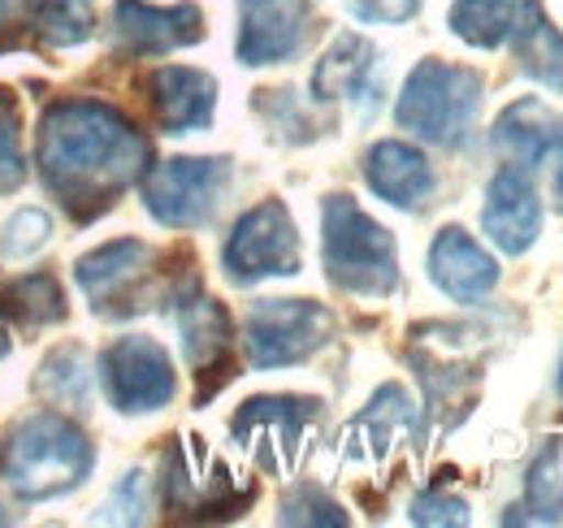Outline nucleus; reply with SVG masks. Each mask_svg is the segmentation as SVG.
<instances>
[{
    "mask_svg": "<svg viewBox=\"0 0 563 528\" xmlns=\"http://www.w3.org/2000/svg\"><path fill=\"white\" fill-rule=\"evenodd\" d=\"M143 165L147 139L100 100H57L40 122L44 183L78 221L113 208V199L140 178Z\"/></svg>",
    "mask_w": 563,
    "mask_h": 528,
    "instance_id": "nucleus-1",
    "label": "nucleus"
},
{
    "mask_svg": "<svg viewBox=\"0 0 563 528\" xmlns=\"http://www.w3.org/2000/svg\"><path fill=\"white\" fill-rule=\"evenodd\" d=\"M91 460H96L91 442L78 425L57 411H40L9 429L0 468L18 498L40 503V498H62L74 485H82Z\"/></svg>",
    "mask_w": 563,
    "mask_h": 528,
    "instance_id": "nucleus-2",
    "label": "nucleus"
},
{
    "mask_svg": "<svg viewBox=\"0 0 563 528\" xmlns=\"http://www.w3.org/2000/svg\"><path fill=\"white\" fill-rule=\"evenodd\" d=\"M321 256L325 277L364 299H386L399 286V252L386 226H377L352 196H330L321 204Z\"/></svg>",
    "mask_w": 563,
    "mask_h": 528,
    "instance_id": "nucleus-3",
    "label": "nucleus"
},
{
    "mask_svg": "<svg viewBox=\"0 0 563 528\" xmlns=\"http://www.w3.org/2000/svg\"><path fill=\"white\" fill-rule=\"evenodd\" d=\"M477 109H482V74L429 57L408 74L395 118L404 131H412L424 143L460 147L477 122Z\"/></svg>",
    "mask_w": 563,
    "mask_h": 528,
    "instance_id": "nucleus-4",
    "label": "nucleus"
},
{
    "mask_svg": "<svg viewBox=\"0 0 563 528\" xmlns=\"http://www.w3.org/2000/svg\"><path fill=\"white\" fill-rule=\"evenodd\" d=\"M330 333H334V317L317 299H261L243 321L247 360L256 369L299 364L312 351H321Z\"/></svg>",
    "mask_w": 563,
    "mask_h": 528,
    "instance_id": "nucleus-5",
    "label": "nucleus"
},
{
    "mask_svg": "<svg viewBox=\"0 0 563 528\" xmlns=\"http://www.w3.org/2000/svg\"><path fill=\"white\" fill-rule=\"evenodd\" d=\"M205 460L209 451L200 447V438H178L165 451V512L178 520H230L243 516V507L252 503V490H234L230 468L212 460L209 476H205Z\"/></svg>",
    "mask_w": 563,
    "mask_h": 528,
    "instance_id": "nucleus-6",
    "label": "nucleus"
},
{
    "mask_svg": "<svg viewBox=\"0 0 563 528\" xmlns=\"http://www.w3.org/2000/svg\"><path fill=\"white\" fill-rule=\"evenodd\" d=\"M321 403L317 398H295V395H265V398H247L230 429H234V442L256 460L261 472L269 476H286L295 472L299 451H303V433L308 425L317 420Z\"/></svg>",
    "mask_w": 563,
    "mask_h": 528,
    "instance_id": "nucleus-7",
    "label": "nucleus"
},
{
    "mask_svg": "<svg viewBox=\"0 0 563 528\" xmlns=\"http://www.w3.org/2000/svg\"><path fill=\"white\" fill-rule=\"evenodd\" d=\"M225 187H230V161L225 156H178V161H165L147 174L143 204L161 226L191 230V226L209 221Z\"/></svg>",
    "mask_w": 563,
    "mask_h": 528,
    "instance_id": "nucleus-8",
    "label": "nucleus"
},
{
    "mask_svg": "<svg viewBox=\"0 0 563 528\" xmlns=\"http://www.w3.org/2000/svg\"><path fill=\"white\" fill-rule=\"evenodd\" d=\"M225 273L234 282H261V277H290L299 273V230L282 199H265L252 212L239 217V226L225 239Z\"/></svg>",
    "mask_w": 563,
    "mask_h": 528,
    "instance_id": "nucleus-9",
    "label": "nucleus"
},
{
    "mask_svg": "<svg viewBox=\"0 0 563 528\" xmlns=\"http://www.w3.org/2000/svg\"><path fill=\"white\" fill-rule=\"evenodd\" d=\"M152 261L156 252L140 243V239H118V243H104L96 252H87L74 277L82 286V295L91 299L96 312L104 317H131L147 308V282H152Z\"/></svg>",
    "mask_w": 563,
    "mask_h": 528,
    "instance_id": "nucleus-10",
    "label": "nucleus"
},
{
    "mask_svg": "<svg viewBox=\"0 0 563 528\" xmlns=\"http://www.w3.org/2000/svg\"><path fill=\"white\" fill-rule=\"evenodd\" d=\"M100 373H104V391L113 398L118 411H156L165 407L178 382H174V364L165 355L161 342L152 338H118L104 360H100Z\"/></svg>",
    "mask_w": 563,
    "mask_h": 528,
    "instance_id": "nucleus-11",
    "label": "nucleus"
},
{
    "mask_svg": "<svg viewBox=\"0 0 563 528\" xmlns=\"http://www.w3.org/2000/svg\"><path fill=\"white\" fill-rule=\"evenodd\" d=\"M113 26H118V44L135 57H161V53H174V48L205 40V13L196 4L156 9L147 0H118Z\"/></svg>",
    "mask_w": 563,
    "mask_h": 528,
    "instance_id": "nucleus-12",
    "label": "nucleus"
},
{
    "mask_svg": "<svg viewBox=\"0 0 563 528\" xmlns=\"http://www.w3.org/2000/svg\"><path fill=\"white\" fill-rule=\"evenodd\" d=\"M482 226H486V234L507 256H525L538 243V234H542V204H538V191H533L529 174H520L516 165L494 174L490 191H486V208H482Z\"/></svg>",
    "mask_w": 563,
    "mask_h": 528,
    "instance_id": "nucleus-13",
    "label": "nucleus"
},
{
    "mask_svg": "<svg viewBox=\"0 0 563 528\" xmlns=\"http://www.w3.org/2000/svg\"><path fill=\"white\" fill-rule=\"evenodd\" d=\"M303 31H308V0H243L239 62L278 66L299 53Z\"/></svg>",
    "mask_w": 563,
    "mask_h": 528,
    "instance_id": "nucleus-14",
    "label": "nucleus"
},
{
    "mask_svg": "<svg viewBox=\"0 0 563 528\" xmlns=\"http://www.w3.org/2000/svg\"><path fill=\"white\" fill-rule=\"evenodd\" d=\"M178 333L183 351L200 377V391L212 395L221 382H230V346H234V326L230 312L209 299V295H187L178 304Z\"/></svg>",
    "mask_w": 563,
    "mask_h": 528,
    "instance_id": "nucleus-15",
    "label": "nucleus"
},
{
    "mask_svg": "<svg viewBox=\"0 0 563 528\" xmlns=\"http://www.w3.org/2000/svg\"><path fill=\"white\" fill-rule=\"evenodd\" d=\"M429 277L455 304H477L498 286V264L490 252H482V243L468 230L446 226L429 248Z\"/></svg>",
    "mask_w": 563,
    "mask_h": 528,
    "instance_id": "nucleus-16",
    "label": "nucleus"
},
{
    "mask_svg": "<svg viewBox=\"0 0 563 528\" xmlns=\"http://www.w3.org/2000/svg\"><path fill=\"white\" fill-rule=\"evenodd\" d=\"M147 96L156 109V122L165 134L209 131L212 109H217V82L205 69L161 66L147 78Z\"/></svg>",
    "mask_w": 563,
    "mask_h": 528,
    "instance_id": "nucleus-17",
    "label": "nucleus"
},
{
    "mask_svg": "<svg viewBox=\"0 0 563 528\" xmlns=\"http://www.w3.org/2000/svg\"><path fill=\"white\" fill-rule=\"evenodd\" d=\"M417 433V411L412 398L404 395V386H382L368 398V407L347 425V455L364 460H386L399 442H408Z\"/></svg>",
    "mask_w": 563,
    "mask_h": 528,
    "instance_id": "nucleus-18",
    "label": "nucleus"
},
{
    "mask_svg": "<svg viewBox=\"0 0 563 528\" xmlns=\"http://www.w3.org/2000/svg\"><path fill=\"white\" fill-rule=\"evenodd\" d=\"M364 178L377 196L395 208H421L424 199L433 196V169L417 147L399 143V139H386L368 152L364 161Z\"/></svg>",
    "mask_w": 563,
    "mask_h": 528,
    "instance_id": "nucleus-19",
    "label": "nucleus"
},
{
    "mask_svg": "<svg viewBox=\"0 0 563 528\" xmlns=\"http://www.w3.org/2000/svg\"><path fill=\"white\" fill-rule=\"evenodd\" d=\"M494 147L507 152L516 165H542L555 147H563V122L542 100H516L494 122Z\"/></svg>",
    "mask_w": 563,
    "mask_h": 528,
    "instance_id": "nucleus-20",
    "label": "nucleus"
},
{
    "mask_svg": "<svg viewBox=\"0 0 563 528\" xmlns=\"http://www.w3.org/2000/svg\"><path fill=\"white\" fill-rule=\"evenodd\" d=\"M511 44H516V62L529 78H538L551 91H563V31L547 18L542 0L520 4Z\"/></svg>",
    "mask_w": 563,
    "mask_h": 528,
    "instance_id": "nucleus-21",
    "label": "nucleus"
},
{
    "mask_svg": "<svg viewBox=\"0 0 563 528\" xmlns=\"http://www.w3.org/2000/svg\"><path fill=\"white\" fill-rule=\"evenodd\" d=\"M373 44L364 35H352L343 31L330 53L317 62V74H312V96L317 100H352V96H364L368 78H373Z\"/></svg>",
    "mask_w": 563,
    "mask_h": 528,
    "instance_id": "nucleus-22",
    "label": "nucleus"
},
{
    "mask_svg": "<svg viewBox=\"0 0 563 528\" xmlns=\"http://www.w3.org/2000/svg\"><path fill=\"white\" fill-rule=\"evenodd\" d=\"M520 525H560L563 520V433H551L538 460L525 476V503L520 516H507Z\"/></svg>",
    "mask_w": 563,
    "mask_h": 528,
    "instance_id": "nucleus-23",
    "label": "nucleus"
},
{
    "mask_svg": "<svg viewBox=\"0 0 563 528\" xmlns=\"http://www.w3.org/2000/svg\"><path fill=\"white\" fill-rule=\"evenodd\" d=\"M0 312L26 330H44V326L66 321V295L53 273H26L0 286Z\"/></svg>",
    "mask_w": 563,
    "mask_h": 528,
    "instance_id": "nucleus-24",
    "label": "nucleus"
},
{
    "mask_svg": "<svg viewBox=\"0 0 563 528\" xmlns=\"http://www.w3.org/2000/svg\"><path fill=\"white\" fill-rule=\"evenodd\" d=\"M525 0H455L451 4V31L473 48H503L516 31Z\"/></svg>",
    "mask_w": 563,
    "mask_h": 528,
    "instance_id": "nucleus-25",
    "label": "nucleus"
},
{
    "mask_svg": "<svg viewBox=\"0 0 563 528\" xmlns=\"http://www.w3.org/2000/svg\"><path fill=\"white\" fill-rule=\"evenodd\" d=\"M40 395L62 403V407H74V411H87V403H91V377H87V360H82L78 346L57 351L40 369Z\"/></svg>",
    "mask_w": 563,
    "mask_h": 528,
    "instance_id": "nucleus-26",
    "label": "nucleus"
},
{
    "mask_svg": "<svg viewBox=\"0 0 563 528\" xmlns=\"http://www.w3.org/2000/svg\"><path fill=\"white\" fill-rule=\"evenodd\" d=\"M35 31L57 48L82 44L91 40V9L87 0H44L35 13Z\"/></svg>",
    "mask_w": 563,
    "mask_h": 528,
    "instance_id": "nucleus-27",
    "label": "nucleus"
},
{
    "mask_svg": "<svg viewBox=\"0 0 563 528\" xmlns=\"http://www.w3.org/2000/svg\"><path fill=\"white\" fill-rule=\"evenodd\" d=\"M282 525H312V528H343L347 512L321 490V485H295L282 498Z\"/></svg>",
    "mask_w": 563,
    "mask_h": 528,
    "instance_id": "nucleus-28",
    "label": "nucleus"
},
{
    "mask_svg": "<svg viewBox=\"0 0 563 528\" xmlns=\"http://www.w3.org/2000/svg\"><path fill=\"white\" fill-rule=\"evenodd\" d=\"M22 178H26V165H22V109H18L13 91L0 87V196L18 191Z\"/></svg>",
    "mask_w": 563,
    "mask_h": 528,
    "instance_id": "nucleus-29",
    "label": "nucleus"
},
{
    "mask_svg": "<svg viewBox=\"0 0 563 528\" xmlns=\"http://www.w3.org/2000/svg\"><path fill=\"white\" fill-rule=\"evenodd\" d=\"M53 234V221L40 212V208H22L18 217H9L4 234H0V252L4 261H26L31 252H40Z\"/></svg>",
    "mask_w": 563,
    "mask_h": 528,
    "instance_id": "nucleus-30",
    "label": "nucleus"
},
{
    "mask_svg": "<svg viewBox=\"0 0 563 528\" xmlns=\"http://www.w3.org/2000/svg\"><path fill=\"white\" fill-rule=\"evenodd\" d=\"M143 512H147V481H143V472H131L96 520H104V525H143Z\"/></svg>",
    "mask_w": 563,
    "mask_h": 528,
    "instance_id": "nucleus-31",
    "label": "nucleus"
},
{
    "mask_svg": "<svg viewBox=\"0 0 563 528\" xmlns=\"http://www.w3.org/2000/svg\"><path fill=\"white\" fill-rule=\"evenodd\" d=\"M412 525H433V528H464L473 516H468V503L455 498V494H421L412 503Z\"/></svg>",
    "mask_w": 563,
    "mask_h": 528,
    "instance_id": "nucleus-32",
    "label": "nucleus"
},
{
    "mask_svg": "<svg viewBox=\"0 0 563 528\" xmlns=\"http://www.w3.org/2000/svg\"><path fill=\"white\" fill-rule=\"evenodd\" d=\"M343 4L364 22H408L421 9V0H343Z\"/></svg>",
    "mask_w": 563,
    "mask_h": 528,
    "instance_id": "nucleus-33",
    "label": "nucleus"
},
{
    "mask_svg": "<svg viewBox=\"0 0 563 528\" xmlns=\"http://www.w3.org/2000/svg\"><path fill=\"white\" fill-rule=\"evenodd\" d=\"M40 4L44 0H0V35H9L18 26H35Z\"/></svg>",
    "mask_w": 563,
    "mask_h": 528,
    "instance_id": "nucleus-34",
    "label": "nucleus"
},
{
    "mask_svg": "<svg viewBox=\"0 0 563 528\" xmlns=\"http://www.w3.org/2000/svg\"><path fill=\"white\" fill-rule=\"evenodd\" d=\"M555 208L563 212V165H560V178H555Z\"/></svg>",
    "mask_w": 563,
    "mask_h": 528,
    "instance_id": "nucleus-35",
    "label": "nucleus"
},
{
    "mask_svg": "<svg viewBox=\"0 0 563 528\" xmlns=\"http://www.w3.org/2000/svg\"><path fill=\"white\" fill-rule=\"evenodd\" d=\"M9 351V333H4V326H0V355Z\"/></svg>",
    "mask_w": 563,
    "mask_h": 528,
    "instance_id": "nucleus-36",
    "label": "nucleus"
},
{
    "mask_svg": "<svg viewBox=\"0 0 563 528\" xmlns=\"http://www.w3.org/2000/svg\"><path fill=\"white\" fill-rule=\"evenodd\" d=\"M555 386H560V395H563V364H560V382H555Z\"/></svg>",
    "mask_w": 563,
    "mask_h": 528,
    "instance_id": "nucleus-37",
    "label": "nucleus"
},
{
    "mask_svg": "<svg viewBox=\"0 0 563 528\" xmlns=\"http://www.w3.org/2000/svg\"><path fill=\"white\" fill-rule=\"evenodd\" d=\"M0 525H4V516H0Z\"/></svg>",
    "mask_w": 563,
    "mask_h": 528,
    "instance_id": "nucleus-38",
    "label": "nucleus"
}]
</instances>
